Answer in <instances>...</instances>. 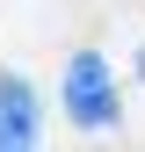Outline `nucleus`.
Returning <instances> with one entry per match:
<instances>
[{
  "instance_id": "obj_1",
  "label": "nucleus",
  "mask_w": 145,
  "mask_h": 152,
  "mask_svg": "<svg viewBox=\"0 0 145 152\" xmlns=\"http://www.w3.org/2000/svg\"><path fill=\"white\" fill-rule=\"evenodd\" d=\"M65 109L87 130L116 123V87H109V58H102V51H72V58H65Z\"/></svg>"
},
{
  "instance_id": "obj_2",
  "label": "nucleus",
  "mask_w": 145,
  "mask_h": 152,
  "mask_svg": "<svg viewBox=\"0 0 145 152\" xmlns=\"http://www.w3.org/2000/svg\"><path fill=\"white\" fill-rule=\"evenodd\" d=\"M22 152V145H36V94H29V80H0V152Z\"/></svg>"
}]
</instances>
